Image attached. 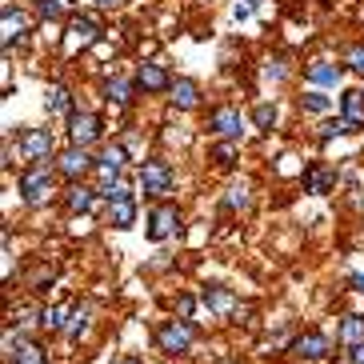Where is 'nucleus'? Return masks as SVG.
<instances>
[{"label": "nucleus", "mask_w": 364, "mask_h": 364, "mask_svg": "<svg viewBox=\"0 0 364 364\" xmlns=\"http://www.w3.org/2000/svg\"><path fill=\"white\" fill-rule=\"evenodd\" d=\"M100 9H117V4H124V0H97Z\"/></svg>", "instance_id": "40"}, {"label": "nucleus", "mask_w": 364, "mask_h": 364, "mask_svg": "<svg viewBox=\"0 0 364 364\" xmlns=\"http://www.w3.org/2000/svg\"><path fill=\"white\" fill-rule=\"evenodd\" d=\"M108 220L117 228H129L132 220H136V200H117V204H108Z\"/></svg>", "instance_id": "28"}, {"label": "nucleus", "mask_w": 364, "mask_h": 364, "mask_svg": "<svg viewBox=\"0 0 364 364\" xmlns=\"http://www.w3.org/2000/svg\"><path fill=\"white\" fill-rule=\"evenodd\" d=\"M44 108H48V117H73L76 105H73V92L65 85H48L44 92Z\"/></svg>", "instance_id": "20"}, {"label": "nucleus", "mask_w": 364, "mask_h": 364, "mask_svg": "<svg viewBox=\"0 0 364 364\" xmlns=\"http://www.w3.org/2000/svg\"><path fill=\"white\" fill-rule=\"evenodd\" d=\"M208 161H213L216 168H232V164L240 161V144H236V140H220V144L208 149Z\"/></svg>", "instance_id": "25"}, {"label": "nucleus", "mask_w": 364, "mask_h": 364, "mask_svg": "<svg viewBox=\"0 0 364 364\" xmlns=\"http://www.w3.org/2000/svg\"><path fill=\"white\" fill-rule=\"evenodd\" d=\"M193 341H196V328L193 321H164L161 328H156V344H161V353L168 356H188L193 353Z\"/></svg>", "instance_id": "3"}, {"label": "nucleus", "mask_w": 364, "mask_h": 364, "mask_svg": "<svg viewBox=\"0 0 364 364\" xmlns=\"http://www.w3.org/2000/svg\"><path fill=\"white\" fill-rule=\"evenodd\" d=\"M284 76H289V60H284V56L264 60V80H284Z\"/></svg>", "instance_id": "35"}, {"label": "nucleus", "mask_w": 364, "mask_h": 364, "mask_svg": "<svg viewBox=\"0 0 364 364\" xmlns=\"http://www.w3.org/2000/svg\"><path fill=\"white\" fill-rule=\"evenodd\" d=\"M88 324H92V304L85 300V304H76V309H73V316H68V328H65V336H68V341H80V336L88 332Z\"/></svg>", "instance_id": "24"}, {"label": "nucleus", "mask_w": 364, "mask_h": 364, "mask_svg": "<svg viewBox=\"0 0 364 364\" xmlns=\"http://www.w3.org/2000/svg\"><path fill=\"white\" fill-rule=\"evenodd\" d=\"M100 200H105V204L132 200V184H129V181H108V184H100Z\"/></svg>", "instance_id": "29"}, {"label": "nucleus", "mask_w": 364, "mask_h": 364, "mask_svg": "<svg viewBox=\"0 0 364 364\" xmlns=\"http://www.w3.org/2000/svg\"><path fill=\"white\" fill-rule=\"evenodd\" d=\"M4 364H48V356H44L41 344L24 341L21 332H16V336L4 332Z\"/></svg>", "instance_id": "9"}, {"label": "nucleus", "mask_w": 364, "mask_h": 364, "mask_svg": "<svg viewBox=\"0 0 364 364\" xmlns=\"http://www.w3.org/2000/svg\"><path fill=\"white\" fill-rule=\"evenodd\" d=\"M193 309H196V296H193V292H181V296H176V312L188 321V316H193Z\"/></svg>", "instance_id": "36"}, {"label": "nucleus", "mask_w": 364, "mask_h": 364, "mask_svg": "<svg viewBox=\"0 0 364 364\" xmlns=\"http://www.w3.org/2000/svg\"><path fill=\"white\" fill-rule=\"evenodd\" d=\"M136 88L144 92V97H156V92H168L172 88V76L164 65H156V60H144V65H136Z\"/></svg>", "instance_id": "11"}, {"label": "nucleus", "mask_w": 364, "mask_h": 364, "mask_svg": "<svg viewBox=\"0 0 364 364\" xmlns=\"http://www.w3.org/2000/svg\"><path fill=\"white\" fill-rule=\"evenodd\" d=\"M97 196H100V188H88V184L73 181V184H68V193H65V208H68V213H92Z\"/></svg>", "instance_id": "19"}, {"label": "nucleus", "mask_w": 364, "mask_h": 364, "mask_svg": "<svg viewBox=\"0 0 364 364\" xmlns=\"http://www.w3.org/2000/svg\"><path fill=\"white\" fill-rule=\"evenodd\" d=\"M140 188L144 196H156V200H168L176 193V168L161 156H149V161L140 164Z\"/></svg>", "instance_id": "1"}, {"label": "nucleus", "mask_w": 364, "mask_h": 364, "mask_svg": "<svg viewBox=\"0 0 364 364\" xmlns=\"http://www.w3.org/2000/svg\"><path fill=\"white\" fill-rule=\"evenodd\" d=\"M336 341L344 344V348H356V344H364V316H341V324H336Z\"/></svg>", "instance_id": "21"}, {"label": "nucleus", "mask_w": 364, "mask_h": 364, "mask_svg": "<svg viewBox=\"0 0 364 364\" xmlns=\"http://www.w3.org/2000/svg\"><path fill=\"white\" fill-rule=\"evenodd\" d=\"M248 204H252V193H248L245 181H240V184H228V188H225V208H228V213H245Z\"/></svg>", "instance_id": "27"}, {"label": "nucleus", "mask_w": 364, "mask_h": 364, "mask_svg": "<svg viewBox=\"0 0 364 364\" xmlns=\"http://www.w3.org/2000/svg\"><path fill=\"white\" fill-rule=\"evenodd\" d=\"M68 4H73V0H41L36 12H41V21H60V16L68 12Z\"/></svg>", "instance_id": "32"}, {"label": "nucleus", "mask_w": 364, "mask_h": 364, "mask_svg": "<svg viewBox=\"0 0 364 364\" xmlns=\"http://www.w3.org/2000/svg\"><path fill=\"white\" fill-rule=\"evenodd\" d=\"M112 364H144V360H140V356H117Z\"/></svg>", "instance_id": "39"}, {"label": "nucleus", "mask_w": 364, "mask_h": 364, "mask_svg": "<svg viewBox=\"0 0 364 364\" xmlns=\"http://www.w3.org/2000/svg\"><path fill=\"white\" fill-rule=\"evenodd\" d=\"M132 88H136V80L108 76V80H105V100H108V105H129V100H132Z\"/></svg>", "instance_id": "23"}, {"label": "nucleus", "mask_w": 364, "mask_h": 364, "mask_svg": "<svg viewBox=\"0 0 364 364\" xmlns=\"http://www.w3.org/2000/svg\"><path fill=\"white\" fill-rule=\"evenodd\" d=\"M348 356H353V364H364V344H356V348H348Z\"/></svg>", "instance_id": "38"}, {"label": "nucleus", "mask_w": 364, "mask_h": 364, "mask_svg": "<svg viewBox=\"0 0 364 364\" xmlns=\"http://www.w3.org/2000/svg\"><path fill=\"white\" fill-rule=\"evenodd\" d=\"M21 156L28 164H48L56 156V140L48 129H24L21 132Z\"/></svg>", "instance_id": "5"}, {"label": "nucleus", "mask_w": 364, "mask_h": 364, "mask_svg": "<svg viewBox=\"0 0 364 364\" xmlns=\"http://www.w3.org/2000/svg\"><path fill=\"white\" fill-rule=\"evenodd\" d=\"M348 65H332V60H312V65H304V80L316 88H328V85H341V76Z\"/></svg>", "instance_id": "15"}, {"label": "nucleus", "mask_w": 364, "mask_h": 364, "mask_svg": "<svg viewBox=\"0 0 364 364\" xmlns=\"http://www.w3.org/2000/svg\"><path fill=\"white\" fill-rule=\"evenodd\" d=\"M348 289L360 292V296H364V272H353V277H348Z\"/></svg>", "instance_id": "37"}, {"label": "nucleus", "mask_w": 364, "mask_h": 364, "mask_svg": "<svg viewBox=\"0 0 364 364\" xmlns=\"http://www.w3.org/2000/svg\"><path fill=\"white\" fill-rule=\"evenodd\" d=\"M124 164H129V152H124V144H108V149L97 156V176H100L105 184H108V181H120Z\"/></svg>", "instance_id": "13"}, {"label": "nucleus", "mask_w": 364, "mask_h": 364, "mask_svg": "<svg viewBox=\"0 0 364 364\" xmlns=\"http://www.w3.org/2000/svg\"><path fill=\"white\" fill-rule=\"evenodd\" d=\"M100 36V24L92 16H73L68 21V48H88Z\"/></svg>", "instance_id": "17"}, {"label": "nucleus", "mask_w": 364, "mask_h": 364, "mask_svg": "<svg viewBox=\"0 0 364 364\" xmlns=\"http://www.w3.org/2000/svg\"><path fill=\"white\" fill-rule=\"evenodd\" d=\"M100 136H105V124H100L97 112L76 108L73 117H68V140H73V144H85V149H92Z\"/></svg>", "instance_id": "7"}, {"label": "nucleus", "mask_w": 364, "mask_h": 364, "mask_svg": "<svg viewBox=\"0 0 364 364\" xmlns=\"http://www.w3.org/2000/svg\"><path fill=\"white\" fill-rule=\"evenodd\" d=\"M68 316H73V309H68V304H53V309H44V312H41V328L65 332V328H68Z\"/></svg>", "instance_id": "26"}, {"label": "nucleus", "mask_w": 364, "mask_h": 364, "mask_svg": "<svg viewBox=\"0 0 364 364\" xmlns=\"http://www.w3.org/2000/svg\"><path fill=\"white\" fill-rule=\"evenodd\" d=\"M200 304L208 312H216V316H228V312H236V292L225 289V284H204V289H200Z\"/></svg>", "instance_id": "14"}, {"label": "nucleus", "mask_w": 364, "mask_h": 364, "mask_svg": "<svg viewBox=\"0 0 364 364\" xmlns=\"http://www.w3.org/2000/svg\"><path fill=\"white\" fill-rule=\"evenodd\" d=\"M252 124H257L260 132H272V129H277V105L260 100V105L252 108Z\"/></svg>", "instance_id": "30"}, {"label": "nucleus", "mask_w": 364, "mask_h": 364, "mask_svg": "<svg viewBox=\"0 0 364 364\" xmlns=\"http://www.w3.org/2000/svg\"><path fill=\"white\" fill-rule=\"evenodd\" d=\"M200 85H196L193 76H172V88H168V100L176 108H181V112H193L196 105H200Z\"/></svg>", "instance_id": "12"}, {"label": "nucleus", "mask_w": 364, "mask_h": 364, "mask_svg": "<svg viewBox=\"0 0 364 364\" xmlns=\"http://www.w3.org/2000/svg\"><path fill=\"white\" fill-rule=\"evenodd\" d=\"M53 172H56V164H28V168L21 172V200L28 204V208L48 204V196L56 193L53 188Z\"/></svg>", "instance_id": "2"}, {"label": "nucleus", "mask_w": 364, "mask_h": 364, "mask_svg": "<svg viewBox=\"0 0 364 364\" xmlns=\"http://www.w3.org/2000/svg\"><path fill=\"white\" fill-rule=\"evenodd\" d=\"M344 132H353V129H348V120H344V117H336V120H324L321 132H316V140H321V144H328V140L344 136Z\"/></svg>", "instance_id": "31"}, {"label": "nucleus", "mask_w": 364, "mask_h": 364, "mask_svg": "<svg viewBox=\"0 0 364 364\" xmlns=\"http://www.w3.org/2000/svg\"><path fill=\"white\" fill-rule=\"evenodd\" d=\"M176 232H181V208L176 204H156L149 213V240L152 245H164Z\"/></svg>", "instance_id": "8"}, {"label": "nucleus", "mask_w": 364, "mask_h": 364, "mask_svg": "<svg viewBox=\"0 0 364 364\" xmlns=\"http://www.w3.org/2000/svg\"><path fill=\"white\" fill-rule=\"evenodd\" d=\"M341 117L348 120L353 132H364V92L360 88H348V92L341 97Z\"/></svg>", "instance_id": "18"}, {"label": "nucleus", "mask_w": 364, "mask_h": 364, "mask_svg": "<svg viewBox=\"0 0 364 364\" xmlns=\"http://www.w3.org/2000/svg\"><path fill=\"white\" fill-rule=\"evenodd\" d=\"M332 184H336V168H328V164H312L309 172H304V188H309V193H328Z\"/></svg>", "instance_id": "22"}, {"label": "nucleus", "mask_w": 364, "mask_h": 364, "mask_svg": "<svg viewBox=\"0 0 364 364\" xmlns=\"http://www.w3.org/2000/svg\"><path fill=\"white\" fill-rule=\"evenodd\" d=\"M344 65H348V73L364 76V44H353V48H344Z\"/></svg>", "instance_id": "34"}, {"label": "nucleus", "mask_w": 364, "mask_h": 364, "mask_svg": "<svg viewBox=\"0 0 364 364\" xmlns=\"http://www.w3.org/2000/svg\"><path fill=\"white\" fill-rule=\"evenodd\" d=\"M300 108H304V112H316V117H321V112H328V108H332V100L324 97V92H304V97H300Z\"/></svg>", "instance_id": "33"}, {"label": "nucleus", "mask_w": 364, "mask_h": 364, "mask_svg": "<svg viewBox=\"0 0 364 364\" xmlns=\"http://www.w3.org/2000/svg\"><path fill=\"white\" fill-rule=\"evenodd\" d=\"M53 164H56V172H60L65 181H85L88 172H97V156H92L85 144H68Z\"/></svg>", "instance_id": "4"}, {"label": "nucleus", "mask_w": 364, "mask_h": 364, "mask_svg": "<svg viewBox=\"0 0 364 364\" xmlns=\"http://www.w3.org/2000/svg\"><path fill=\"white\" fill-rule=\"evenodd\" d=\"M289 353H292V356H300V360H324V356L332 353V341L324 336V332L309 328V332H300V336H292Z\"/></svg>", "instance_id": "10"}, {"label": "nucleus", "mask_w": 364, "mask_h": 364, "mask_svg": "<svg viewBox=\"0 0 364 364\" xmlns=\"http://www.w3.org/2000/svg\"><path fill=\"white\" fill-rule=\"evenodd\" d=\"M28 36V16L21 9L4 4V53H12V44H21Z\"/></svg>", "instance_id": "16"}, {"label": "nucleus", "mask_w": 364, "mask_h": 364, "mask_svg": "<svg viewBox=\"0 0 364 364\" xmlns=\"http://www.w3.org/2000/svg\"><path fill=\"white\" fill-rule=\"evenodd\" d=\"M204 129L213 132L216 140H240V132H245V117H240V108L232 105H220L208 112V124Z\"/></svg>", "instance_id": "6"}]
</instances>
